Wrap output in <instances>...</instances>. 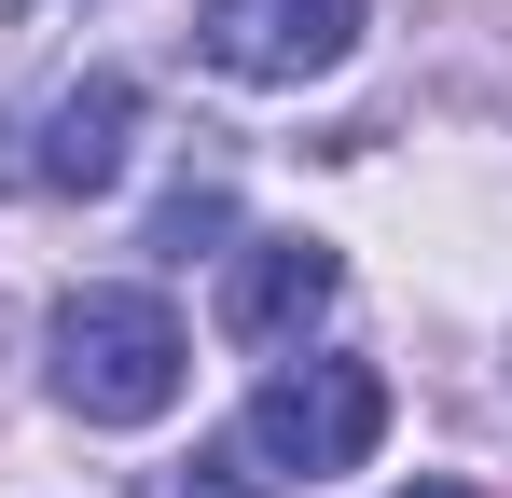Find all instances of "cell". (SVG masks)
Here are the masks:
<instances>
[{"label":"cell","mask_w":512,"mask_h":498,"mask_svg":"<svg viewBox=\"0 0 512 498\" xmlns=\"http://www.w3.org/2000/svg\"><path fill=\"white\" fill-rule=\"evenodd\" d=\"M208 70L236 83H319L360 56V0H208Z\"/></svg>","instance_id":"cell-3"},{"label":"cell","mask_w":512,"mask_h":498,"mask_svg":"<svg viewBox=\"0 0 512 498\" xmlns=\"http://www.w3.org/2000/svg\"><path fill=\"white\" fill-rule=\"evenodd\" d=\"M125 153H139V83L97 70V83H70V97L42 111V139H28L14 166H28L42 194H111V180H125Z\"/></svg>","instance_id":"cell-4"},{"label":"cell","mask_w":512,"mask_h":498,"mask_svg":"<svg viewBox=\"0 0 512 498\" xmlns=\"http://www.w3.org/2000/svg\"><path fill=\"white\" fill-rule=\"evenodd\" d=\"M194 388V346L153 291H70L56 305V402L84 429H153Z\"/></svg>","instance_id":"cell-1"},{"label":"cell","mask_w":512,"mask_h":498,"mask_svg":"<svg viewBox=\"0 0 512 498\" xmlns=\"http://www.w3.org/2000/svg\"><path fill=\"white\" fill-rule=\"evenodd\" d=\"M222 222H236V194H222V180H180L167 208H153V249H167V263H194V249L222 236Z\"/></svg>","instance_id":"cell-6"},{"label":"cell","mask_w":512,"mask_h":498,"mask_svg":"<svg viewBox=\"0 0 512 498\" xmlns=\"http://www.w3.org/2000/svg\"><path fill=\"white\" fill-rule=\"evenodd\" d=\"M153 498H277V485H263L250 457H180V471H167Z\"/></svg>","instance_id":"cell-7"},{"label":"cell","mask_w":512,"mask_h":498,"mask_svg":"<svg viewBox=\"0 0 512 498\" xmlns=\"http://www.w3.org/2000/svg\"><path fill=\"white\" fill-rule=\"evenodd\" d=\"M402 498H471V485H402Z\"/></svg>","instance_id":"cell-8"},{"label":"cell","mask_w":512,"mask_h":498,"mask_svg":"<svg viewBox=\"0 0 512 498\" xmlns=\"http://www.w3.org/2000/svg\"><path fill=\"white\" fill-rule=\"evenodd\" d=\"M374 429H388V374L374 360H305L250 402V457L277 485H333V471L374 457Z\"/></svg>","instance_id":"cell-2"},{"label":"cell","mask_w":512,"mask_h":498,"mask_svg":"<svg viewBox=\"0 0 512 498\" xmlns=\"http://www.w3.org/2000/svg\"><path fill=\"white\" fill-rule=\"evenodd\" d=\"M333 291H346V263L319 236H250L236 263H222V332H236V346H277V332L319 319Z\"/></svg>","instance_id":"cell-5"}]
</instances>
